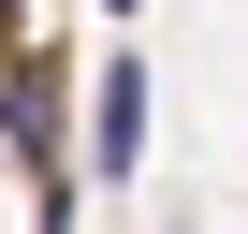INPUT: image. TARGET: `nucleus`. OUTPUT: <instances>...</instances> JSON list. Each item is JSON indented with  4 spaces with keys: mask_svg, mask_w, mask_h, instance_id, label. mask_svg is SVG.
I'll return each mask as SVG.
<instances>
[{
    "mask_svg": "<svg viewBox=\"0 0 248 234\" xmlns=\"http://www.w3.org/2000/svg\"><path fill=\"white\" fill-rule=\"evenodd\" d=\"M88 176H102V190H132V176H146V59H132V44L102 59V102H88Z\"/></svg>",
    "mask_w": 248,
    "mask_h": 234,
    "instance_id": "f257e3e1",
    "label": "nucleus"
},
{
    "mask_svg": "<svg viewBox=\"0 0 248 234\" xmlns=\"http://www.w3.org/2000/svg\"><path fill=\"white\" fill-rule=\"evenodd\" d=\"M102 15H146V0H102Z\"/></svg>",
    "mask_w": 248,
    "mask_h": 234,
    "instance_id": "f03ea898",
    "label": "nucleus"
}]
</instances>
